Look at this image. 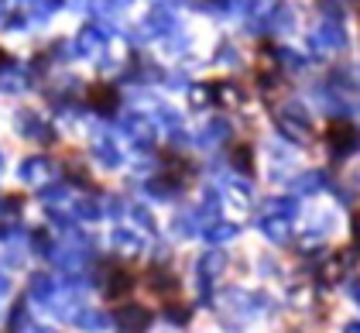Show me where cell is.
Masks as SVG:
<instances>
[{
    "label": "cell",
    "instance_id": "6da1fadb",
    "mask_svg": "<svg viewBox=\"0 0 360 333\" xmlns=\"http://www.w3.org/2000/svg\"><path fill=\"white\" fill-rule=\"evenodd\" d=\"M89 103L96 107V111H103V113H110L117 111V93H113V86H89Z\"/></svg>",
    "mask_w": 360,
    "mask_h": 333
},
{
    "label": "cell",
    "instance_id": "7a4b0ae2",
    "mask_svg": "<svg viewBox=\"0 0 360 333\" xmlns=\"http://www.w3.org/2000/svg\"><path fill=\"white\" fill-rule=\"evenodd\" d=\"M330 141L336 144V148H340V141H343V144H350V141H354V127H350V124H340V120L330 124Z\"/></svg>",
    "mask_w": 360,
    "mask_h": 333
},
{
    "label": "cell",
    "instance_id": "5b68a950",
    "mask_svg": "<svg viewBox=\"0 0 360 333\" xmlns=\"http://www.w3.org/2000/svg\"><path fill=\"white\" fill-rule=\"evenodd\" d=\"M4 62H7V52H4V49H0V65H4Z\"/></svg>",
    "mask_w": 360,
    "mask_h": 333
},
{
    "label": "cell",
    "instance_id": "277c9868",
    "mask_svg": "<svg viewBox=\"0 0 360 333\" xmlns=\"http://www.w3.org/2000/svg\"><path fill=\"white\" fill-rule=\"evenodd\" d=\"M237 162L250 172V155H248V144H237Z\"/></svg>",
    "mask_w": 360,
    "mask_h": 333
},
{
    "label": "cell",
    "instance_id": "3957f363",
    "mask_svg": "<svg viewBox=\"0 0 360 333\" xmlns=\"http://www.w3.org/2000/svg\"><path fill=\"white\" fill-rule=\"evenodd\" d=\"M131 282H134V278L127 275V272H117V275H113V282H110V299H117L120 292L127 296V292H131Z\"/></svg>",
    "mask_w": 360,
    "mask_h": 333
}]
</instances>
